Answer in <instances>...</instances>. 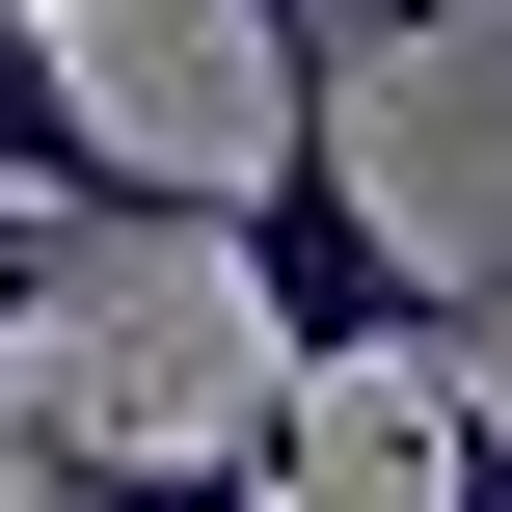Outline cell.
Wrapping results in <instances>:
<instances>
[{
  "label": "cell",
  "mask_w": 512,
  "mask_h": 512,
  "mask_svg": "<svg viewBox=\"0 0 512 512\" xmlns=\"http://www.w3.org/2000/svg\"><path fill=\"white\" fill-rule=\"evenodd\" d=\"M243 27H270V0H243Z\"/></svg>",
  "instance_id": "cell-8"
},
{
  "label": "cell",
  "mask_w": 512,
  "mask_h": 512,
  "mask_svg": "<svg viewBox=\"0 0 512 512\" xmlns=\"http://www.w3.org/2000/svg\"><path fill=\"white\" fill-rule=\"evenodd\" d=\"M432 512H512V405H459V378H432Z\"/></svg>",
  "instance_id": "cell-5"
},
{
  "label": "cell",
  "mask_w": 512,
  "mask_h": 512,
  "mask_svg": "<svg viewBox=\"0 0 512 512\" xmlns=\"http://www.w3.org/2000/svg\"><path fill=\"white\" fill-rule=\"evenodd\" d=\"M0 459H27V512H297V405H243V432H81V405H27Z\"/></svg>",
  "instance_id": "cell-3"
},
{
  "label": "cell",
  "mask_w": 512,
  "mask_h": 512,
  "mask_svg": "<svg viewBox=\"0 0 512 512\" xmlns=\"http://www.w3.org/2000/svg\"><path fill=\"white\" fill-rule=\"evenodd\" d=\"M0 216H54V243H216V189H189V162H162L27 0H0Z\"/></svg>",
  "instance_id": "cell-2"
},
{
  "label": "cell",
  "mask_w": 512,
  "mask_h": 512,
  "mask_svg": "<svg viewBox=\"0 0 512 512\" xmlns=\"http://www.w3.org/2000/svg\"><path fill=\"white\" fill-rule=\"evenodd\" d=\"M378 27H459V0H270V81H351Z\"/></svg>",
  "instance_id": "cell-4"
},
{
  "label": "cell",
  "mask_w": 512,
  "mask_h": 512,
  "mask_svg": "<svg viewBox=\"0 0 512 512\" xmlns=\"http://www.w3.org/2000/svg\"><path fill=\"white\" fill-rule=\"evenodd\" d=\"M216 270H243V324H270V405H324V378H459V324H486V297L378 216L351 81H270L243 189H216Z\"/></svg>",
  "instance_id": "cell-1"
},
{
  "label": "cell",
  "mask_w": 512,
  "mask_h": 512,
  "mask_svg": "<svg viewBox=\"0 0 512 512\" xmlns=\"http://www.w3.org/2000/svg\"><path fill=\"white\" fill-rule=\"evenodd\" d=\"M27 27H81V0H27Z\"/></svg>",
  "instance_id": "cell-7"
},
{
  "label": "cell",
  "mask_w": 512,
  "mask_h": 512,
  "mask_svg": "<svg viewBox=\"0 0 512 512\" xmlns=\"http://www.w3.org/2000/svg\"><path fill=\"white\" fill-rule=\"evenodd\" d=\"M81 270H108V243H54V216H0V351H27V324H54Z\"/></svg>",
  "instance_id": "cell-6"
}]
</instances>
